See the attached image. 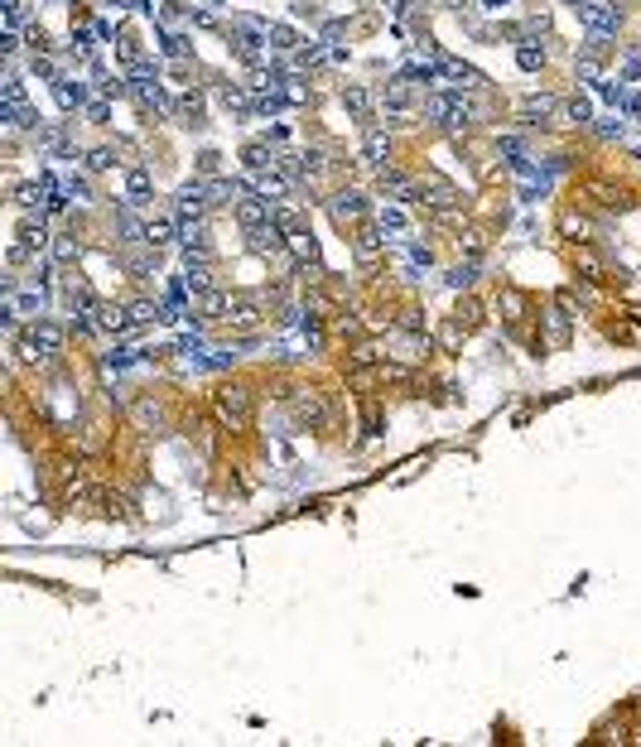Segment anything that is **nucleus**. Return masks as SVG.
<instances>
[{"mask_svg":"<svg viewBox=\"0 0 641 747\" xmlns=\"http://www.w3.org/2000/svg\"><path fill=\"white\" fill-rule=\"evenodd\" d=\"M425 116L434 121V126H449V131H458V126H468V121H473V107H468L463 97H454V92H439V97H429Z\"/></svg>","mask_w":641,"mask_h":747,"instance_id":"f257e3e1","label":"nucleus"},{"mask_svg":"<svg viewBox=\"0 0 641 747\" xmlns=\"http://www.w3.org/2000/svg\"><path fill=\"white\" fill-rule=\"evenodd\" d=\"M217 415L227 429H246L251 425V391L246 386H222L217 391Z\"/></svg>","mask_w":641,"mask_h":747,"instance_id":"f03ea898","label":"nucleus"},{"mask_svg":"<svg viewBox=\"0 0 641 747\" xmlns=\"http://www.w3.org/2000/svg\"><path fill=\"white\" fill-rule=\"evenodd\" d=\"M584 25H588L593 39H608V34H617L622 15H617V5H608V0H588L584 5Z\"/></svg>","mask_w":641,"mask_h":747,"instance_id":"7ed1b4c3","label":"nucleus"},{"mask_svg":"<svg viewBox=\"0 0 641 747\" xmlns=\"http://www.w3.org/2000/svg\"><path fill=\"white\" fill-rule=\"evenodd\" d=\"M294 415L309 429H323L328 425V401H323L319 391H304V396H294Z\"/></svg>","mask_w":641,"mask_h":747,"instance_id":"20e7f679","label":"nucleus"},{"mask_svg":"<svg viewBox=\"0 0 641 747\" xmlns=\"http://www.w3.org/2000/svg\"><path fill=\"white\" fill-rule=\"evenodd\" d=\"M251 251H261V256H280L285 251V227L270 217L266 227H251Z\"/></svg>","mask_w":641,"mask_h":747,"instance_id":"39448f33","label":"nucleus"},{"mask_svg":"<svg viewBox=\"0 0 641 747\" xmlns=\"http://www.w3.org/2000/svg\"><path fill=\"white\" fill-rule=\"evenodd\" d=\"M208 203H213V198H208V184H188L184 193L174 198V213L188 222V217H203V208H208Z\"/></svg>","mask_w":641,"mask_h":747,"instance_id":"423d86ee","label":"nucleus"},{"mask_svg":"<svg viewBox=\"0 0 641 747\" xmlns=\"http://www.w3.org/2000/svg\"><path fill=\"white\" fill-rule=\"evenodd\" d=\"M29 347H39V357H54L58 347H63V328H58L54 319H39L34 333H29Z\"/></svg>","mask_w":641,"mask_h":747,"instance_id":"0eeeda50","label":"nucleus"},{"mask_svg":"<svg viewBox=\"0 0 641 747\" xmlns=\"http://www.w3.org/2000/svg\"><path fill=\"white\" fill-rule=\"evenodd\" d=\"M237 217H241V227H266L270 217H275V203H270V198H241Z\"/></svg>","mask_w":641,"mask_h":747,"instance_id":"6e6552de","label":"nucleus"},{"mask_svg":"<svg viewBox=\"0 0 641 747\" xmlns=\"http://www.w3.org/2000/svg\"><path fill=\"white\" fill-rule=\"evenodd\" d=\"M227 319L237 323V328H251V323L261 319V299H251V294H237V299H227Z\"/></svg>","mask_w":641,"mask_h":747,"instance_id":"1a4fd4ad","label":"nucleus"},{"mask_svg":"<svg viewBox=\"0 0 641 747\" xmlns=\"http://www.w3.org/2000/svg\"><path fill=\"white\" fill-rule=\"evenodd\" d=\"M97 328H107V333H126V328H135V323H131V309L97 304Z\"/></svg>","mask_w":641,"mask_h":747,"instance_id":"9d476101","label":"nucleus"},{"mask_svg":"<svg viewBox=\"0 0 641 747\" xmlns=\"http://www.w3.org/2000/svg\"><path fill=\"white\" fill-rule=\"evenodd\" d=\"M362 213H367V203H362V193H352V188H343V193L333 198V217H343V222H348V217H362Z\"/></svg>","mask_w":641,"mask_h":747,"instance_id":"9b49d317","label":"nucleus"},{"mask_svg":"<svg viewBox=\"0 0 641 747\" xmlns=\"http://www.w3.org/2000/svg\"><path fill=\"white\" fill-rule=\"evenodd\" d=\"M208 193H213V203H241V184L237 179H213Z\"/></svg>","mask_w":641,"mask_h":747,"instance_id":"f8f14e48","label":"nucleus"},{"mask_svg":"<svg viewBox=\"0 0 641 747\" xmlns=\"http://www.w3.org/2000/svg\"><path fill=\"white\" fill-rule=\"evenodd\" d=\"M343 102H348V111L357 116V121H367V111H372V97H367V87H348V92H343Z\"/></svg>","mask_w":641,"mask_h":747,"instance_id":"ddd939ff","label":"nucleus"},{"mask_svg":"<svg viewBox=\"0 0 641 747\" xmlns=\"http://www.w3.org/2000/svg\"><path fill=\"white\" fill-rule=\"evenodd\" d=\"M246 169H251V174H270V169H275V155H270L266 145H251V150H246Z\"/></svg>","mask_w":641,"mask_h":747,"instance_id":"4468645a","label":"nucleus"},{"mask_svg":"<svg viewBox=\"0 0 641 747\" xmlns=\"http://www.w3.org/2000/svg\"><path fill=\"white\" fill-rule=\"evenodd\" d=\"M126 193H131V203H145V198H150V174H145V169H131V174H126Z\"/></svg>","mask_w":641,"mask_h":747,"instance_id":"2eb2a0df","label":"nucleus"},{"mask_svg":"<svg viewBox=\"0 0 641 747\" xmlns=\"http://www.w3.org/2000/svg\"><path fill=\"white\" fill-rule=\"evenodd\" d=\"M58 102H63V107H82V102H87V87L73 82V78H63L58 82Z\"/></svg>","mask_w":641,"mask_h":747,"instance_id":"dca6fc26","label":"nucleus"},{"mask_svg":"<svg viewBox=\"0 0 641 747\" xmlns=\"http://www.w3.org/2000/svg\"><path fill=\"white\" fill-rule=\"evenodd\" d=\"M10 309L15 314H44V299L39 294H10Z\"/></svg>","mask_w":641,"mask_h":747,"instance_id":"f3484780","label":"nucleus"},{"mask_svg":"<svg viewBox=\"0 0 641 747\" xmlns=\"http://www.w3.org/2000/svg\"><path fill=\"white\" fill-rule=\"evenodd\" d=\"M169 237H174V222H164V217H160V222H150V227H145V241H150V246H164Z\"/></svg>","mask_w":641,"mask_h":747,"instance_id":"a211bd4d","label":"nucleus"},{"mask_svg":"<svg viewBox=\"0 0 641 747\" xmlns=\"http://www.w3.org/2000/svg\"><path fill=\"white\" fill-rule=\"evenodd\" d=\"M516 63H521V68H526V73H535V68H540V63H545V54H540V49H535V44H521V54H516Z\"/></svg>","mask_w":641,"mask_h":747,"instance_id":"6ab92c4d","label":"nucleus"},{"mask_svg":"<svg viewBox=\"0 0 641 747\" xmlns=\"http://www.w3.org/2000/svg\"><path fill=\"white\" fill-rule=\"evenodd\" d=\"M270 39H275V49H280V54H290L294 44H299V39H294V29H290V25H275V29H270Z\"/></svg>","mask_w":641,"mask_h":747,"instance_id":"aec40b11","label":"nucleus"},{"mask_svg":"<svg viewBox=\"0 0 641 747\" xmlns=\"http://www.w3.org/2000/svg\"><path fill=\"white\" fill-rule=\"evenodd\" d=\"M381 232H405V208H386L381 213Z\"/></svg>","mask_w":641,"mask_h":747,"instance_id":"412c9836","label":"nucleus"},{"mask_svg":"<svg viewBox=\"0 0 641 747\" xmlns=\"http://www.w3.org/2000/svg\"><path fill=\"white\" fill-rule=\"evenodd\" d=\"M222 107L227 111H246V92H241V87H222Z\"/></svg>","mask_w":641,"mask_h":747,"instance_id":"4be33fe9","label":"nucleus"},{"mask_svg":"<svg viewBox=\"0 0 641 747\" xmlns=\"http://www.w3.org/2000/svg\"><path fill=\"white\" fill-rule=\"evenodd\" d=\"M386 102H391L396 111H401L405 102H410V92H405V78H396V82H391V92H386Z\"/></svg>","mask_w":641,"mask_h":747,"instance_id":"5701e85b","label":"nucleus"},{"mask_svg":"<svg viewBox=\"0 0 641 747\" xmlns=\"http://www.w3.org/2000/svg\"><path fill=\"white\" fill-rule=\"evenodd\" d=\"M550 107H555L550 97H526V102H521V111H526V116H545Z\"/></svg>","mask_w":641,"mask_h":747,"instance_id":"b1692460","label":"nucleus"},{"mask_svg":"<svg viewBox=\"0 0 641 747\" xmlns=\"http://www.w3.org/2000/svg\"><path fill=\"white\" fill-rule=\"evenodd\" d=\"M164 54H169V58H184V54H188V39H179V34H164Z\"/></svg>","mask_w":641,"mask_h":747,"instance_id":"393cba45","label":"nucleus"},{"mask_svg":"<svg viewBox=\"0 0 641 747\" xmlns=\"http://www.w3.org/2000/svg\"><path fill=\"white\" fill-rule=\"evenodd\" d=\"M381 155H386V140H381V135L372 131V135H367V160H372V164H381Z\"/></svg>","mask_w":641,"mask_h":747,"instance_id":"a878e982","label":"nucleus"},{"mask_svg":"<svg viewBox=\"0 0 641 747\" xmlns=\"http://www.w3.org/2000/svg\"><path fill=\"white\" fill-rule=\"evenodd\" d=\"M87 164H92V169H111V164H116V155H111V150H92V155H87Z\"/></svg>","mask_w":641,"mask_h":747,"instance_id":"bb28decb","label":"nucleus"},{"mask_svg":"<svg viewBox=\"0 0 641 747\" xmlns=\"http://www.w3.org/2000/svg\"><path fill=\"white\" fill-rule=\"evenodd\" d=\"M54 256H58V261H73V256H78V246H73L68 237H58L54 241Z\"/></svg>","mask_w":641,"mask_h":747,"instance_id":"cd10ccee","label":"nucleus"},{"mask_svg":"<svg viewBox=\"0 0 641 747\" xmlns=\"http://www.w3.org/2000/svg\"><path fill=\"white\" fill-rule=\"evenodd\" d=\"M357 261H376V237H362V241H357Z\"/></svg>","mask_w":641,"mask_h":747,"instance_id":"c85d7f7f","label":"nucleus"},{"mask_svg":"<svg viewBox=\"0 0 641 747\" xmlns=\"http://www.w3.org/2000/svg\"><path fill=\"white\" fill-rule=\"evenodd\" d=\"M569 116H574V121H579V126H584V121H588V102H584V97H574V102H569Z\"/></svg>","mask_w":641,"mask_h":747,"instance_id":"c756f323","label":"nucleus"},{"mask_svg":"<svg viewBox=\"0 0 641 747\" xmlns=\"http://www.w3.org/2000/svg\"><path fill=\"white\" fill-rule=\"evenodd\" d=\"M598 92H603V102H613V107L622 102V87H613V82H598Z\"/></svg>","mask_w":641,"mask_h":747,"instance_id":"7c9ffc66","label":"nucleus"},{"mask_svg":"<svg viewBox=\"0 0 641 747\" xmlns=\"http://www.w3.org/2000/svg\"><path fill=\"white\" fill-rule=\"evenodd\" d=\"M131 362H135L131 352H111V357H107V367H131Z\"/></svg>","mask_w":641,"mask_h":747,"instance_id":"2f4dec72","label":"nucleus"},{"mask_svg":"<svg viewBox=\"0 0 641 747\" xmlns=\"http://www.w3.org/2000/svg\"><path fill=\"white\" fill-rule=\"evenodd\" d=\"M569 5H584V0H569Z\"/></svg>","mask_w":641,"mask_h":747,"instance_id":"473e14b6","label":"nucleus"}]
</instances>
